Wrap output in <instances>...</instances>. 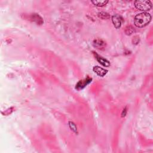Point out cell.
<instances>
[{"mask_svg":"<svg viewBox=\"0 0 153 153\" xmlns=\"http://www.w3.org/2000/svg\"><path fill=\"white\" fill-rule=\"evenodd\" d=\"M93 54L95 55V59H96V60L101 65H102V66H104L105 67H109L110 66V65H111L110 62L108 60H106V59L104 58L102 56L98 55L97 53H96L95 52H93Z\"/></svg>","mask_w":153,"mask_h":153,"instance_id":"5b68a950","label":"cell"},{"mask_svg":"<svg viewBox=\"0 0 153 153\" xmlns=\"http://www.w3.org/2000/svg\"><path fill=\"white\" fill-rule=\"evenodd\" d=\"M91 3L96 6L103 7L108 3V1H98V0H95V1H91Z\"/></svg>","mask_w":153,"mask_h":153,"instance_id":"8fae6325","label":"cell"},{"mask_svg":"<svg viewBox=\"0 0 153 153\" xmlns=\"http://www.w3.org/2000/svg\"><path fill=\"white\" fill-rule=\"evenodd\" d=\"M30 19H31L32 22L36 23L37 25H42L44 22L43 18L39 14L36 13L31 14V16H30Z\"/></svg>","mask_w":153,"mask_h":153,"instance_id":"52a82bcc","label":"cell"},{"mask_svg":"<svg viewBox=\"0 0 153 153\" xmlns=\"http://www.w3.org/2000/svg\"><path fill=\"white\" fill-rule=\"evenodd\" d=\"M69 126H70L71 129L75 133H77V129H76V125L72 121L69 122Z\"/></svg>","mask_w":153,"mask_h":153,"instance_id":"4fadbf2b","label":"cell"},{"mask_svg":"<svg viewBox=\"0 0 153 153\" xmlns=\"http://www.w3.org/2000/svg\"><path fill=\"white\" fill-rule=\"evenodd\" d=\"M127 111V108H126V107H125V108L123 110V112H122V113H121V117H125L126 116Z\"/></svg>","mask_w":153,"mask_h":153,"instance_id":"5bb4252c","label":"cell"},{"mask_svg":"<svg viewBox=\"0 0 153 153\" xmlns=\"http://www.w3.org/2000/svg\"><path fill=\"white\" fill-rule=\"evenodd\" d=\"M91 81H92V79L90 77H87L86 79L80 80L77 83H76V85L75 86V89L79 90L83 89L87 85H89L91 82Z\"/></svg>","mask_w":153,"mask_h":153,"instance_id":"3957f363","label":"cell"},{"mask_svg":"<svg viewBox=\"0 0 153 153\" xmlns=\"http://www.w3.org/2000/svg\"><path fill=\"white\" fill-rule=\"evenodd\" d=\"M97 16L101 19H108L111 18L110 15L108 13L104 12H101L98 13Z\"/></svg>","mask_w":153,"mask_h":153,"instance_id":"30bf717a","label":"cell"},{"mask_svg":"<svg viewBox=\"0 0 153 153\" xmlns=\"http://www.w3.org/2000/svg\"><path fill=\"white\" fill-rule=\"evenodd\" d=\"M14 111V107H10V108L7 109L4 111L2 112V114L3 116H9V115L11 114Z\"/></svg>","mask_w":153,"mask_h":153,"instance_id":"7c38bea8","label":"cell"},{"mask_svg":"<svg viewBox=\"0 0 153 153\" xmlns=\"http://www.w3.org/2000/svg\"><path fill=\"white\" fill-rule=\"evenodd\" d=\"M93 70L99 76H104L107 74V72H108V71L105 70V69H104L103 68L99 66H94Z\"/></svg>","mask_w":153,"mask_h":153,"instance_id":"8992f818","label":"cell"},{"mask_svg":"<svg viewBox=\"0 0 153 153\" xmlns=\"http://www.w3.org/2000/svg\"><path fill=\"white\" fill-rule=\"evenodd\" d=\"M112 24H114V26L115 28L117 29H119L121 26L122 22H123V18H122L118 14H114L111 17Z\"/></svg>","mask_w":153,"mask_h":153,"instance_id":"277c9868","label":"cell"},{"mask_svg":"<svg viewBox=\"0 0 153 153\" xmlns=\"http://www.w3.org/2000/svg\"><path fill=\"white\" fill-rule=\"evenodd\" d=\"M134 4L137 9L144 12L150 10L152 7V3L150 1H148V0L135 1Z\"/></svg>","mask_w":153,"mask_h":153,"instance_id":"7a4b0ae2","label":"cell"},{"mask_svg":"<svg viewBox=\"0 0 153 153\" xmlns=\"http://www.w3.org/2000/svg\"><path fill=\"white\" fill-rule=\"evenodd\" d=\"M125 32L126 35H131L135 32V29L132 26H127L125 29Z\"/></svg>","mask_w":153,"mask_h":153,"instance_id":"9c48e42d","label":"cell"},{"mask_svg":"<svg viewBox=\"0 0 153 153\" xmlns=\"http://www.w3.org/2000/svg\"><path fill=\"white\" fill-rule=\"evenodd\" d=\"M151 20V14L147 12L137 14L135 18V25L137 28H143L150 24Z\"/></svg>","mask_w":153,"mask_h":153,"instance_id":"6da1fadb","label":"cell"},{"mask_svg":"<svg viewBox=\"0 0 153 153\" xmlns=\"http://www.w3.org/2000/svg\"><path fill=\"white\" fill-rule=\"evenodd\" d=\"M93 46L96 47L97 49L102 50L104 49L106 46V43L102 40L96 39L93 41Z\"/></svg>","mask_w":153,"mask_h":153,"instance_id":"ba28073f","label":"cell"}]
</instances>
